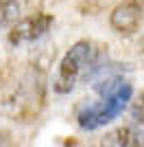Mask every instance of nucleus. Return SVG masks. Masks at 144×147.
Listing matches in <instances>:
<instances>
[{
  "label": "nucleus",
  "mask_w": 144,
  "mask_h": 147,
  "mask_svg": "<svg viewBox=\"0 0 144 147\" xmlns=\"http://www.w3.org/2000/svg\"><path fill=\"white\" fill-rule=\"evenodd\" d=\"M105 49L87 40H79L61 57L57 75L53 79V90L57 94H68L79 81H94L101 66L105 64Z\"/></svg>",
  "instance_id": "nucleus-1"
},
{
  "label": "nucleus",
  "mask_w": 144,
  "mask_h": 147,
  "mask_svg": "<svg viewBox=\"0 0 144 147\" xmlns=\"http://www.w3.org/2000/svg\"><path fill=\"white\" fill-rule=\"evenodd\" d=\"M29 79L15 73L0 75V112L11 119H26L31 108Z\"/></svg>",
  "instance_id": "nucleus-2"
},
{
  "label": "nucleus",
  "mask_w": 144,
  "mask_h": 147,
  "mask_svg": "<svg viewBox=\"0 0 144 147\" xmlns=\"http://www.w3.org/2000/svg\"><path fill=\"white\" fill-rule=\"evenodd\" d=\"M131 94H133V88L127 86L122 92H118L114 97H105V99H101V101H96L92 105H83L77 114L79 125L83 129H96V127H101V125H105V123L114 121L116 117H120L125 112Z\"/></svg>",
  "instance_id": "nucleus-3"
},
{
  "label": "nucleus",
  "mask_w": 144,
  "mask_h": 147,
  "mask_svg": "<svg viewBox=\"0 0 144 147\" xmlns=\"http://www.w3.org/2000/svg\"><path fill=\"white\" fill-rule=\"evenodd\" d=\"M50 26H53V16H48V13H33V16L20 18L9 29V44L11 46L33 44L42 40L50 31Z\"/></svg>",
  "instance_id": "nucleus-4"
},
{
  "label": "nucleus",
  "mask_w": 144,
  "mask_h": 147,
  "mask_svg": "<svg viewBox=\"0 0 144 147\" xmlns=\"http://www.w3.org/2000/svg\"><path fill=\"white\" fill-rule=\"evenodd\" d=\"M142 20V5L138 0H125L109 16V24L120 35H133Z\"/></svg>",
  "instance_id": "nucleus-5"
},
{
  "label": "nucleus",
  "mask_w": 144,
  "mask_h": 147,
  "mask_svg": "<svg viewBox=\"0 0 144 147\" xmlns=\"http://www.w3.org/2000/svg\"><path fill=\"white\" fill-rule=\"evenodd\" d=\"M101 147H144V129L138 125H122L101 138Z\"/></svg>",
  "instance_id": "nucleus-6"
},
{
  "label": "nucleus",
  "mask_w": 144,
  "mask_h": 147,
  "mask_svg": "<svg viewBox=\"0 0 144 147\" xmlns=\"http://www.w3.org/2000/svg\"><path fill=\"white\" fill-rule=\"evenodd\" d=\"M131 119H133V125L144 129V90L140 92L135 101L131 103Z\"/></svg>",
  "instance_id": "nucleus-7"
},
{
  "label": "nucleus",
  "mask_w": 144,
  "mask_h": 147,
  "mask_svg": "<svg viewBox=\"0 0 144 147\" xmlns=\"http://www.w3.org/2000/svg\"><path fill=\"white\" fill-rule=\"evenodd\" d=\"M0 26H5V11H2V0H0Z\"/></svg>",
  "instance_id": "nucleus-8"
}]
</instances>
